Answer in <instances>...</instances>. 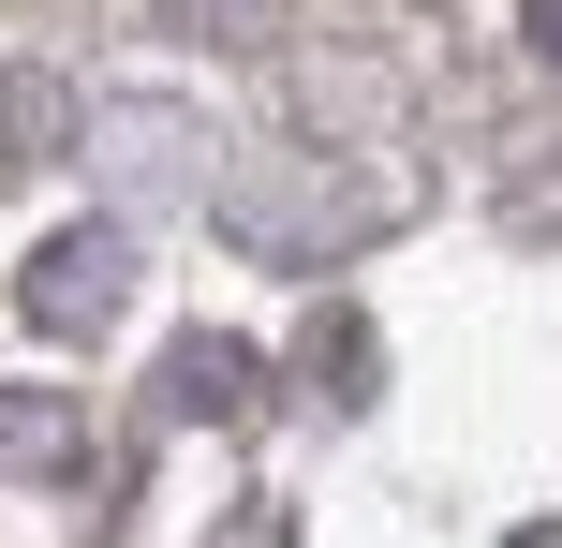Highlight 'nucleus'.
Returning <instances> with one entry per match:
<instances>
[{
  "label": "nucleus",
  "instance_id": "1",
  "mask_svg": "<svg viewBox=\"0 0 562 548\" xmlns=\"http://www.w3.org/2000/svg\"><path fill=\"white\" fill-rule=\"evenodd\" d=\"M548 45H562V0H548Z\"/></svg>",
  "mask_w": 562,
  "mask_h": 548
}]
</instances>
